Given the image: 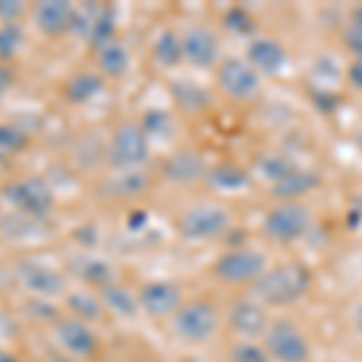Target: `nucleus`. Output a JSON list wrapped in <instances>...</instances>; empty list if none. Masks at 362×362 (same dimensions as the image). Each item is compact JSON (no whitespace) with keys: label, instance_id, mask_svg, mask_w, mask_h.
<instances>
[{"label":"nucleus","instance_id":"obj_1","mask_svg":"<svg viewBox=\"0 0 362 362\" xmlns=\"http://www.w3.org/2000/svg\"><path fill=\"white\" fill-rule=\"evenodd\" d=\"M312 290V271L305 264L288 261L268 271L251 285V297L264 307H290Z\"/></svg>","mask_w":362,"mask_h":362},{"label":"nucleus","instance_id":"obj_2","mask_svg":"<svg viewBox=\"0 0 362 362\" xmlns=\"http://www.w3.org/2000/svg\"><path fill=\"white\" fill-rule=\"evenodd\" d=\"M104 160L114 172H138L150 160V138L138 121H121L114 128Z\"/></svg>","mask_w":362,"mask_h":362},{"label":"nucleus","instance_id":"obj_3","mask_svg":"<svg viewBox=\"0 0 362 362\" xmlns=\"http://www.w3.org/2000/svg\"><path fill=\"white\" fill-rule=\"evenodd\" d=\"M0 196H3L5 203H10L17 213L27 215V218L42 223L51 215V210L56 206V196L51 184L44 177H22L15 181H8V184L0 189Z\"/></svg>","mask_w":362,"mask_h":362},{"label":"nucleus","instance_id":"obj_4","mask_svg":"<svg viewBox=\"0 0 362 362\" xmlns=\"http://www.w3.org/2000/svg\"><path fill=\"white\" fill-rule=\"evenodd\" d=\"M232 227V210L220 203H196L177 220V232L186 242H213Z\"/></svg>","mask_w":362,"mask_h":362},{"label":"nucleus","instance_id":"obj_5","mask_svg":"<svg viewBox=\"0 0 362 362\" xmlns=\"http://www.w3.org/2000/svg\"><path fill=\"white\" fill-rule=\"evenodd\" d=\"M172 329L184 343L201 346L218 334L220 329V312L210 300H189L172 317Z\"/></svg>","mask_w":362,"mask_h":362},{"label":"nucleus","instance_id":"obj_6","mask_svg":"<svg viewBox=\"0 0 362 362\" xmlns=\"http://www.w3.org/2000/svg\"><path fill=\"white\" fill-rule=\"evenodd\" d=\"M312 227V210L300 201H280L264 218V232L276 244L300 242Z\"/></svg>","mask_w":362,"mask_h":362},{"label":"nucleus","instance_id":"obj_7","mask_svg":"<svg viewBox=\"0 0 362 362\" xmlns=\"http://www.w3.org/2000/svg\"><path fill=\"white\" fill-rule=\"evenodd\" d=\"M268 271V259L259 249H230L213 264V273L225 285H254Z\"/></svg>","mask_w":362,"mask_h":362},{"label":"nucleus","instance_id":"obj_8","mask_svg":"<svg viewBox=\"0 0 362 362\" xmlns=\"http://www.w3.org/2000/svg\"><path fill=\"white\" fill-rule=\"evenodd\" d=\"M15 280L20 288H25L32 297H42V300H51V297H61L68 290V278L58 268L49 266L46 261L39 259H20L15 264Z\"/></svg>","mask_w":362,"mask_h":362},{"label":"nucleus","instance_id":"obj_9","mask_svg":"<svg viewBox=\"0 0 362 362\" xmlns=\"http://www.w3.org/2000/svg\"><path fill=\"white\" fill-rule=\"evenodd\" d=\"M264 338L266 353L276 362H309L312 358V346H309L307 336L290 319L271 321Z\"/></svg>","mask_w":362,"mask_h":362},{"label":"nucleus","instance_id":"obj_10","mask_svg":"<svg viewBox=\"0 0 362 362\" xmlns=\"http://www.w3.org/2000/svg\"><path fill=\"white\" fill-rule=\"evenodd\" d=\"M138 305L150 319H169L184 305V290L174 280H150L138 290Z\"/></svg>","mask_w":362,"mask_h":362},{"label":"nucleus","instance_id":"obj_11","mask_svg":"<svg viewBox=\"0 0 362 362\" xmlns=\"http://www.w3.org/2000/svg\"><path fill=\"white\" fill-rule=\"evenodd\" d=\"M218 85L227 97L247 102L261 90V75L247 63V58H227L218 66Z\"/></svg>","mask_w":362,"mask_h":362},{"label":"nucleus","instance_id":"obj_12","mask_svg":"<svg viewBox=\"0 0 362 362\" xmlns=\"http://www.w3.org/2000/svg\"><path fill=\"white\" fill-rule=\"evenodd\" d=\"M227 321L242 341H256V338L266 336L268 326H271L266 307L254 297H237L227 309Z\"/></svg>","mask_w":362,"mask_h":362},{"label":"nucleus","instance_id":"obj_13","mask_svg":"<svg viewBox=\"0 0 362 362\" xmlns=\"http://www.w3.org/2000/svg\"><path fill=\"white\" fill-rule=\"evenodd\" d=\"M54 336L70 358H92L99 350V338L87 321L61 317L54 326Z\"/></svg>","mask_w":362,"mask_h":362},{"label":"nucleus","instance_id":"obj_14","mask_svg":"<svg viewBox=\"0 0 362 362\" xmlns=\"http://www.w3.org/2000/svg\"><path fill=\"white\" fill-rule=\"evenodd\" d=\"M181 51L184 61L198 70L213 68L220 58V42L206 27H189L181 34Z\"/></svg>","mask_w":362,"mask_h":362},{"label":"nucleus","instance_id":"obj_15","mask_svg":"<svg viewBox=\"0 0 362 362\" xmlns=\"http://www.w3.org/2000/svg\"><path fill=\"white\" fill-rule=\"evenodd\" d=\"M75 5L68 0H42L34 5V25L49 39L63 37L73 29Z\"/></svg>","mask_w":362,"mask_h":362},{"label":"nucleus","instance_id":"obj_16","mask_svg":"<svg viewBox=\"0 0 362 362\" xmlns=\"http://www.w3.org/2000/svg\"><path fill=\"white\" fill-rule=\"evenodd\" d=\"M290 54L285 51V46L278 39L271 37H259L251 39L247 46V63L256 70L259 75H278L288 68Z\"/></svg>","mask_w":362,"mask_h":362},{"label":"nucleus","instance_id":"obj_17","mask_svg":"<svg viewBox=\"0 0 362 362\" xmlns=\"http://www.w3.org/2000/svg\"><path fill=\"white\" fill-rule=\"evenodd\" d=\"M208 165L203 160V155H198L196 150H177L165 165V177L172 181V184L179 186H191L196 181L206 179L208 174Z\"/></svg>","mask_w":362,"mask_h":362},{"label":"nucleus","instance_id":"obj_18","mask_svg":"<svg viewBox=\"0 0 362 362\" xmlns=\"http://www.w3.org/2000/svg\"><path fill=\"white\" fill-rule=\"evenodd\" d=\"M102 92H104V78L99 73H90V70L70 75L66 85H63V97H66L68 104H75V107L90 104Z\"/></svg>","mask_w":362,"mask_h":362},{"label":"nucleus","instance_id":"obj_19","mask_svg":"<svg viewBox=\"0 0 362 362\" xmlns=\"http://www.w3.org/2000/svg\"><path fill=\"white\" fill-rule=\"evenodd\" d=\"M99 300H102L104 309H109V312L121 319H136L140 314L138 293L133 295L131 290L121 283H112V285H107V288L99 290Z\"/></svg>","mask_w":362,"mask_h":362},{"label":"nucleus","instance_id":"obj_20","mask_svg":"<svg viewBox=\"0 0 362 362\" xmlns=\"http://www.w3.org/2000/svg\"><path fill=\"white\" fill-rule=\"evenodd\" d=\"M73 273L75 278H80L85 285H90V288H107V285L116 283L114 280V268L109 261L104 259H97V256H80V259L73 261Z\"/></svg>","mask_w":362,"mask_h":362},{"label":"nucleus","instance_id":"obj_21","mask_svg":"<svg viewBox=\"0 0 362 362\" xmlns=\"http://www.w3.org/2000/svg\"><path fill=\"white\" fill-rule=\"evenodd\" d=\"M169 92H172L174 104L181 109V112L189 114H198L210 104V95L203 85L194 83V80H174L169 85Z\"/></svg>","mask_w":362,"mask_h":362},{"label":"nucleus","instance_id":"obj_22","mask_svg":"<svg viewBox=\"0 0 362 362\" xmlns=\"http://www.w3.org/2000/svg\"><path fill=\"white\" fill-rule=\"evenodd\" d=\"M95 56H97L99 73L107 75V78H124L128 68H131V54H128V49L119 39H114L107 46L97 49Z\"/></svg>","mask_w":362,"mask_h":362},{"label":"nucleus","instance_id":"obj_23","mask_svg":"<svg viewBox=\"0 0 362 362\" xmlns=\"http://www.w3.org/2000/svg\"><path fill=\"white\" fill-rule=\"evenodd\" d=\"M206 181L213 186L215 191H225V194H232V191H242L249 186V172L232 162L227 165H218V167H210L206 174Z\"/></svg>","mask_w":362,"mask_h":362},{"label":"nucleus","instance_id":"obj_24","mask_svg":"<svg viewBox=\"0 0 362 362\" xmlns=\"http://www.w3.org/2000/svg\"><path fill=\"white\" fill-rule=\"evenodd\" d=\"M319 184H321V177L317 172L297 167L288 179H283L280 184L273 186V194H276L280 201H295L297 196H305L309 191H314Z\"/></svg>","mask_w":362,"mask_h":362},{"label":"nucleus","instance_id":"obj_25","mask_svg":"<svg viewBox=\"0 0 362 362\" xmlns=\"http://www.w3.org/2000/svg\"><path fill=\"white\" fill-rule=\"evenodd\" d=\"M153 58L160 68L172 70L184 63V51H181V37L172 29H162L155 37L153 44Z\"/></svg>","mask_w":362,"mask_h":362},{"label":"nucleus","instance_id":"obj_26","mask_svg":"<svg viewBox=\"0 0 362 362\" xmlns=\"http://www.w3.org/2000/svg\"><path fill=\"white\" fill-rule=\"evenodd\" d=\"M66 305L70 309V317L80 321H99L104 314V305L99 295H92L90 290H75V293H66Z\"/></svg>","mask_w":362,"mask_h":362},{"label":"nucleus","instance_id":"obj_27","mask_svg":"<svg viewBox=\"0 0 362 362\" xmlns=\"http://www.w3.org/2000/svg\"><path fill=\"white\" fill-rule=\"evenodd\" d=\"M148 189V177L143 172H116V177L102 184V194L109 198H126Z\"/></svg>","mask_w":362,"mask_h":362},{"label":"nucleus","instance_id":"obj_28","mask_svg":"<svg viewBox=\"0 0 362 362\" xmlns=\"http://www.w3.org/2000/svg\"><path fill=\"white\" fill-rule=\"evenodd\" d=\"M295 169H297V165L290 160L288 155H273L271 153V155H261L259 160H256V172H259L266 181H271L273 186L280 184L283 179H288Z\"/></svg>","mask_w":362,"mask_h":362},{"label":"nucleus","instance_id":"obj_29","mask_svg":"<svg viewBox=\"0 0 362 362\" xmlns=\"http://www.w3.org/2000/svg\"><path fill=\"white\" fill-rule=\"evenodd\" d=\"M140 128L145 131V136L150 140H165L169 133H172V116L165 109H148V112L143 114V121H140Z\"/></svg>","mask_w":362,"mask_h":362},{"label":"nucleus","instance_id":"obj_30","mask_svg":"<svg viewBox=\"0 0 362 362\" xmlns=\"http://www.w3.org/2000/svg\"><path fill=\"white\" fill-rule=\"evenodd\" d=\"M25 44V29L20 22L15 25H0V63H8L20 54Z\"/></svg>","mask_w":362,"mask_h":362},{"label":"nucleus","instance_id":"obj_31","mask_svg":"<svg viewBox=\"0 0 362 362\" xmlns=\"http://www.w3.org/2000/svg\"><path fill=\"white\" fill-rule=\"evenodd\" d=\"M232 362H271V355L256 341H239L232 346Z\"/></svg>","mask_w":362,"mask_h":362},{"label":"nucleus","instance_id":"obj_32","mask_svg":"<svg viewBox=\"0 0 362 362\" xmlns=\"http://www.w3.org/2000/svg\"><path fill=\"white\" fill-rule=\"evenodd\" d=\"M29 145L25 131L13 124H0V153H22Z\"/></svg>","mask_w":362,"mask_h":362},{"label":"nucleus","instance_id":"obj_33","mask_svg":"<svg viewBox=\"0 0 362 362\" xmlns=\"http://www.w3.org/2000/svg\"><path fill=\"white\" fill-rule=\"evenodd\" d=\"M225 27L230 29L232 34H239V37H247V34L254 32V17H251L244 8H230L223 17Z\"/></svg>","mask_w":362,"mask_h":362},{"label":"nucleus","instance_id":"obj_34","mask_svg":"<svg viewBox=\"0 0 362 362\" xmlns=\"http://www.w3.org/2000/svg\"><path fill=\"white\" fill-rule=\"evenodd\" d=\"M27 13V5L22 0H0V25H15Z\"/></svg>","mask_w":362,"mask_h":362},{"label":"nucleus","instance_id":"obj_35","mask_svg":"<svg viewBox=\"0 0 362 362\" xmlns=\"http://www.w3.org/2000/svg\"><path fill=\"white\" fill-rule=\"evenodd\" d=\"M346 46L350 54L355 56V61H362V27L360 25H350L346 29Z\"/></svg>","mask_w":362,"mask_h":362},{"label":"nucleus","instance_id":"obj_36","mask_svg":"<svg viewBox=\"0 0 362 362\" xmlns=\"http://www.w3.org/2000/svg\"><path fill=\"white\" fill-rule=\"evenodd\" d=\"M150 223V213L148 210H131L128 213V218H126V230H131V232H138V230H143L145 225Z\"/></svg>","mask_w":362,"mask_h":362},{"label":"nucleus","instance_id":"obj_37","mask_svg":"<svg viewBox=\"0 0 362 362\" xmlns=\"http://www.w3.org/2000/svg\"><path fill=\"white\" fill-rule=\"evenodd\" d=\"M348 227H353V230L362 227V194L355 196L348 208Z\"/></svg>","mask_w":362,"mask_h":362},{"label":"nucleus","instance_id":"obj_38","mask_svg":"<svg viewBox=\"0 0 362 362\" xmlns=\"http://www.w3.org/2000/svg\"><path fill=\"white\" fill-rule=\"evenodd\" d=\"M13 85H15V70L8 63H0V99L8 95Z\"/></svg>","mask_w":362,"mask_h":362},{"label":"nucleus","instance_id":"obj_39","mask_svg":"<svg viewBox=\"0 0 362 362\" xmlns=\"http://www.w3.org/2000/svg\"><path fill=\"white\" fill-rule=\"evenodd\" d=\"M346 78H348V83L353 85V87L362 90V61H353V63H350Z\"/></svg>","mask_w":362,"mask_h":362},{"label":"nucleus","instance_id":"obj_40","mask_svg":"<svg viewBox=\"0 0 362 362\" xmlns=\"http://www.w3.org/2000/svg\"><path fill=\"white\" fill-rule=\"evenodd\" d=\"M353 324H355V329H358V334L362 336V302L355 307V312H353Z\"/></svg>","mask_w":362,"mask_h":362},{"label":"nucleus","instance_id":"obj_41","mask_svg":"<svg viewBox=\"0 0 362 362\" xmlns=\"http://www.w3.org/2000/svg\"><path fill=\"white\" fill-rule=\"evenodd\" d=\"M0 362H22V360H17V358H13V355H8L5 350H0Z\"/></svg>","mask_w":362,"mask_h":362},{"label":"nucleus","instance_id":"obj_42","mask_svg":"<svg viewBox=\"0 0 362 362\" xmlns=\"http://www.w3.org/2000/svg\"><path fill=\"white\" fill-rule=\"evenodd\" d=\"M353 25H360L362 27V8H358L353 13Z\"/></svg>","mask_w":362,"mask_h":362}]
</instances>
